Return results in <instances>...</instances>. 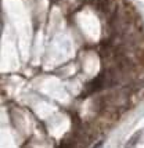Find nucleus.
<instances>
[{
    "instance_id": "1",
    "label": "nucleus",
    "mask_w": 144,
    "mask_h": 148,
    "mask_svg": "<svg viewBox=\"0 0 144 148\" xmlns=\"http://www.w3.org/2000/svg\"><path fill=\"white\" fill-rule=\"evenodd\" d=\"M140 132H137V133H134V134L130 137V140L126 143V145H125V148H134L136 147V144L139 143V138H140Z\"/></svg>"
},
{
    "instance_id": "2",
    "label": "nucleus",
    "mask_w": 144,
    "mask_h": 148,
    "mask_svg": "<svg viewBox=\"0 0 144 148\" xmlns=\"http://www.w3.org/2000/svg\"><path fill=\"white\" fill-rule=\"evenodd\" d=\"M101 144H103V143H101V141H98L97 144H96V145H94L93 148H98V147H101Z\"/></svg>"
}]
</instances>
